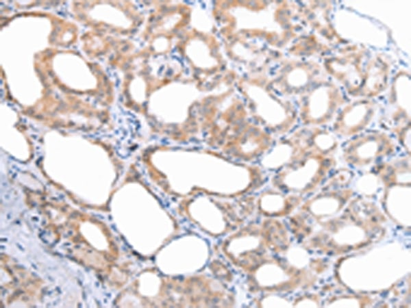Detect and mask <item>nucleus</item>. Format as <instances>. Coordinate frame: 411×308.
Instances as JSON below:
<instances>
[{
  "label": "nucleus",
  "mask_w": 411,
  "mask_h": 308,
  "mask_svg": "<svg viewBox=\"0 0 411 308\" xmlns=\"http://www.w3.org/2000/svg\"><path fill=\"white\" fill-rule=\"evenodd\" d=\"M393 149L390 140L382 134H371L353 141L345 149V156L351 164H366Z\"/></svg>",
  "instance_id": "f257e3e1"
},
{
  "label": "nucleus",
  "mask_w": 411,
  "mask_h": 308,
  "mask_svg": "<svg viewBox=\"0 0 411 308\" xmlns=\"http://www.w3.org/2000/svg\"><path fill=\"white\" fill-rule=\"evenodd\" d=\"M330 166L328 159L315 155H308L299 164L293 166L284 177L288 186L300 190L313 188Z\"/></svg>",
  "instance_id": "f03ea898"
},
{
  "label": "nucleus",
  "mask_w": 411,
  "mask_h": 308,
  "mask_svg": "<svg viewBox=\"0 0 411 308\" xmlns=\"http://www.w3.org/2000/svg\"><path fill=\"white\" fill-rule=\"evenodd\" d=\"M340 101L332 88H323L312 92L303 107V116L312 123L323 122L329 118Z\"/></svg>",
  "instance_id": "7ed1b4c3"
},
{
  "label": "nucleus",
  "mask_w": 411,
  "mask_h": 308,
  "mask_svg": "<svg viewBox=\"0 0 411 308\" xmlns=\"http://www.w3.org/2000/svg\"><path fill=\"white\" fill-rule=\"evenodd\" d=\"M373 114V109L366 102L357 103L342 112L336 128L344 134H351L367 125Z\"/></svg>",
  "instance_id": "20e7f679"
},
{
  "label": "nucleus",
  "mask_w": 411,
  "mask_h": 308,
  "mask_svg": "<svg viewBox=\"0 0 411 308\" xmlns=\"http://www.w3.org/2000/svg\"><path fill=\"white\" fill-rule=\"evenodd\" d=\"M347 196H349V191L319 196L311 201L306 208L316 216L329 215L338 211L344 205Z\"/></svg>",
  "instance_id": "39448f33"
}]
</instances>
